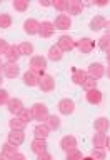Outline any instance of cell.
<instances>
[{
    "label": "cell",
    "mask_w": 110,
    "mask_h": 160,
    "mask_svg": "<svg viewBox=\"0 0 110 160\" xmlns=\"http://www.w3.org/2000/svg\"><path fill=\"white\" fill-rule=\"evenodd\" d=\"M110 127V120L107 117H98V118H95V122H93V128H95V132H100V133H105L108 130Z\"/></svg>",
    "instance_id": "cell-20"
},
{
    "label": "cell",
    "mask_w": 110,
    "mask_h": 160,
    "mask_svg": "<svg viewBox=\"0 0 110 160\" xmlns=\"http://www.w3.org/2000/svg\"><path fill=\"white\" fill-rule=\"evenodd\" d=\"M52 7L63 13L65 10H67V0H55V2H52Z\"/></svg>",
    "instance_id": "cell-34"
},
{
    "label": "cell",
    "mask_w": 110,
    "mask_h": 160,
    "mask_svg": "<svg viewBox=\"0 0 110 160\" xmlns=\"http://www.w3.org/2000/svg\"><path fill=\"white\" fill-rule=\"evenodd\" d=\"M2 67H3V63H2V58H0V72H2Z\"/></svg>",
    "instance_id": "cell-51"
},
{
    "label": "cell",
    "mask_w": 110,
    "mask_h": 160,
    "mask_svg": "<svg viewBox=\"0 0 110 160\" xmlns=\"http://www.w3.org/2000/svg\"><path fill=\"white\" fill-rule=\"evenodd\" d=\"M8 127H10V130H22L23 132L25 127H27V123H23L18 117H12L8 120Z\"/></svg>",
    "instance_id": "cell-27"
},
{
    "label": "cell",
    "mask_w": 110,
    "mask_h": 160,
    "mask_svg": "<svg viewBox=\"0 0 110 160\" xmlns=\"http://www.w3.org/2000/svg\"><path fill=\"white\" fill-rule=\"evenodd\" d=\"M63 57V52L58 48V45H52V47L48 48V60H52V62H60Z\"/></svg>",
    "instance_id": "cell-24"
},
{
    "label": "cell",
    "mask_w": 110,
    "mask_h": 160,
    "mask_svg": "<svg viewBox=\"0 0 110 160\" xmlns=\"http://www.w3.org/2000/svg\"><path fill=\"white\" fill-rule=\"evenodd\" d=\"M0 160H10V158L7 157V155H3L2 152H0Z\"/></svg>",
    "instance_id": "cell-46"
},
{
    "label": "cell",
    "mask_w": 110,
    "mask_h": 160,
    "mask_svg": "<svg viewBox=\"0 0 110 160\" xmlns=\"http://www.w3.org/2000/svg\"><path fill=\"white\" fill-rule=\"evenodd\" d=\"M105 30H107V33H105V35H108V37H110V20L107 22V27H105Z\"/></svg>",
    "instance_id": "cell-43"
},
{
    "label": "cell",
    "mask_w": 110,
    "mask_h": 160,
    "mask_svg": "<svg viewBox=\"0 0 110 160\" xmlns=\"http://www.w3.org/2000/svg\"><path fill=\"white\" fill-rule=\"evenodd\" d=\"M7 142L13 143V145H22L25 142V133L22 130H10L8 137H7Z\"/></svg>",
    "instance_id": "cell-17"
},
{
    "label": "cell",
    "mask_w": 110,
    "mask_h": 160,
    "mask_svg": "<svg viewBox=\"0 0 110 160\" xmlns=\"http://www.w3.org/2000/svg\"><path fill=\"white\" fill-rule=\"evenodd\" d=\"M107 62H108V65H110V52H107Z\"/></svg>",
    "instance_id": "cell-49"
},
{
    "label": "cell",
    "mask_w": 110,
    "mask_h": 160,
    "mask_svg": "<svg viewBox=\"0 0 110 160\" xmlns=\"http://www.w3.org/2000/svg\"><path fill=\"white\" fill-rule=\"evenodd\" d=\"M60 148H62L65 153L72 152V150L77 148V138H75L73 135H65V137L60 140Z\"/></svg>",
    "instance_id": "cell-6"
},
{
    "label": "cell",
    "mask_w": 110,
    "mask_h": 160,
    "mask_svg": "<svg viewBox=\"0 0 110 160\" xmlns=\"http://www.w3.org/2000/svg\"><path fill=\"white\" fill-rule=\"evenodd\" d=\"M75 48H78L80 53H92V50L95 48V42L92 38H88V37H83V38L77 40Z\"/></svg>",
    "instance_id": "cell-3"
},
{
    "label": "cell",
    "mask_w": 110,
    "mask_h": 160,
    "mask_svg": "<svg viewBox=\"0 0 110 160\" xmlns=\"http://www.w3.org/2000/svg\"><path fill=\"white\" fill-rule=\"evenodd\" d=\"M107 27V18L103 17V15H95V17L90 20V28L93 30V32H98V30H102Z\"/></svg>",
    "instance_id": "cell-19"
},
{
    "label": "cell",
    "mask_w": 110,
    "mask_h": 160,
    "mask_svg": "<svg viewBox=\"0 0 110 160\" xmlns=\"http://www.w3.org/2000/svg\"><path fill=\"white\" fill-rule=\"evenodd\" d=\"M10 160H27V157H25L23 153H20V152H17L13 155V157H10Z\"/></svg>",
    "instance_id": "cell-41"
},
{
    "label": "cell",
    "mask_w": 110,
    "mask_h": 160,
    "mask_svg": "<svg viewBox=\"0 0 110 160\" xmlns=\"http://www.w3.org/2000/svg\"><path fill=\"white\" fill-rule=\"evenodd\" d=\"M17 117L22 120L23 123H28V122H32V120H33V115H32V110H30V108H23Z\"/></svg>",
    "instance_id": "cell-30"
},
{
    "label": "cell",
    "mask_w": 110,
    "mask_h": 160,
    "mask_svg": "<svg viewBox=\"0 0 110 160\" xmlns=\"http://www.w3.org/2000/svg\"><path fill=\"white\" fill-rule=\"evenodd\" d=\"M38 27H40L38 20L28 18V20H25V23H23V32L27 35H38Z\"/></svg>",
    "instance_id": "cell-14"
},
{
    "label": "cell",
    "mask_w": 110,
    "mask_h": 160,
    "mask_svg": "<svg viewBox=\"0 0 110 160\" xmlns=\"http://www.w3.org/2000/svg\"><path fill=\"white\" fill-rule=\"evenodd\" d=\"M85 97H87V102L90 105H98L100 102H102L103 95H102V92H100L98 88H93V90H88V92L85 93Z\"/></svg>",
    "instance_id": "cell-18"
},
{
    "label": "cell",
    "mask_w": 110,
    "mask_h": 160,
    "mask_svg": "<svg viewBox=\"0 0 110 160\" xmlns=\"http://www.w3.org/2000/svg\"><path fill=\"white\" fill-rule=\"evenodd\" d=\"M45 68H47V58L42 57V55H33L30 58V70L37 72L40 77L45 75Z\"/></svg>",
    "instance_id": "cell-2"
},
{
    "label": "cell",
    "mask_w": 110,
    "mask_h": 160,
    "mask_svg": "<svg viewBox=\"0 0 110 160\" xmlns=\"http://www.w3.org/2000/svg\"><path fill=\"white\" fill-rule=\"evenodd\" d=\"M98 48L103 50V52H110V37L108 35H103V37L98 38Z\"/></svg>",
    "instance_id": "cell-31"
},
{
    "label": "cell",
    "mask_w": 110,
    "mask_h": 160,
    "mask_svg": "<svg viewBox=\"0 0 110 160\" xmlns=\"http://www.w3.org/2000/svg\"><path fill=\"white\" fill-rule=\"evenodd\" d=\"M105 148H108V152H110V137H107V143H105Z\"/></svg>",
    "instance_id": "cell-45"
},
{
    "label": "cell",
    "mask_w": 110,
    "mask_h": 160,
    "mask_svg": "<svg viewBox=\"0 0 110 160\" xmlns=\"http://www.w3.org/2000/svg\"><path fill=\"white\" fill-rule=\"evenodd\" d=\"M38 5L40 7H52V2H48V0H40Z\"/></svg>",
    "instance_id": "cell-42"
},
{
    "label": "cell",
    "mask_w": 110,
    "mask_h": 160,
    "mask_svg": "<svg viewBox=\"0 0 110 160\" xmlns=\"http://www.w3.org/2000/svg\"><path fill=\"white\" fill-rule=\"evenodd\" d=\"M8 92L5 88H0V105H3V103H7L8 102Z\"/></svg>",
    "instance_id": "cell-38"
},
{
    "label": "cell",
    "mask_w": 110,
    "mask_h": 160,
    "mask_svg": "<svg viewBox=\"0 0 110 160\" xmlns=\"http://www.w3.org/2000/svg\"><path fill=\"white\" fill-rule=\"evenodd\" d=\"M33 135H35V138L47 140V137L50 135V128L45 123H38V125H35V128H33Z\"/></svg>",
    "instance_id": "cell-23"
},
{
    "label": "cell",
    "mask_w": 110,
    "mask_h": 160,
    "mask_svg": "<svg viewBox=\"0 0 110 160\" xmlns=\"http://www.w3.org/2000/svg\"><path fill=\"white\" fill-rule=\"evenodd\" d=\"M82 87H83L85 90H87V92H88V90H93V88H97V80H95V78H92V77H87V80L83 82V85H82Z\"/></svg>",
    "instance_id": "cell-35"
},
{
    "label": "cell",
    "mask_w": 110,
    "mask_h": 160,
    "mask_svg": "<svg viewBox=\"0 0 110 160\" xmlns=\"http://www.w3.org/2000/svg\"><path fill=\"white\" fill-rule=\"evenodd\" d=\"M98 5V7H105V5H108V2H95Z\"/></svg>",
    "instance_id": "cell-44"
},
{
    "label": "cell",
    "mask_w": 110,
    "mask_h": 160,
    "mask_svg": "<svg viewBox=\"0 0 110 160\" xmlns=\"http://www.w3.org/2000/svg\"><path fill=\"white\" fill-rule=\"evenodd\" d=\"M92 142H93V147L95 148H105V143H107V135L97 132V133L93 135Z\"/></svg>",
    "instance_id": "cell-25"
},
{
    "label": "cell",
    "mask_w": 110,
    "mask_h": 160,
    "mask_svg": "<svg viewBox=\"0 0 110 160\" xmlns=\"http://www.w3.org/2000/svg\"><path fill=\"white\" fill-rule=\"evenodd\" d=\"M2 82H3V73L0 72V87H2Z\"/></svg>",
    "instance_id": "cell-48"
},
{
    "label": "cell",
    "mask_w": 110,
    "mask_h": 160,
    "mask_svg": "<svg viewBox=\"0 0 110 160\" xmlns=\"http://www.w3.org/2000/svg\"><path fill=\"white\" fill-rule=\"evenodd\" d=\"M90 157H93L95 160H105V157H107V155H105V150H103V148H93Z\"/></svg>",
    "instance_id": "cell-36"
},
{
    "label": "cell",
    "mask_w": 110,
    "mask_h": 160,
    "mask_svg": "<svg viewBox=\"0 0 110 160\" xmlns=\"http://www.w3.org/2000/svg\"><path fill=\"white\" fill-rule=\"evenodd\" d=\"M30 150H32L35 155H40V153L47 152V140H43V138H33L32 143H30Z\"/></svg>",
    "instance_id": "cell-15"
},
{
    "label": "cell",
    "mask_w": 110,
    "mask_h": 160,
    "mask_svg": "<svg viewBox=\"0 0 110 160\" xmlns=\"http://www.w3.org/2000/svg\"><path fill=\"white\" fill-rule=\"evenodd\" d=\"M45 125H47L50 130H58L60 128V118L57 115H48V118L45 120Z\"/></svg>",
    "instance_id": "cell-29"
},
{
    "label": "cell",
    "mask_w": 110,
    "mask_h": 160,
    "mask_svg": "<svg viewBox=\"0 0 110 160\" xmlns=\"http://www.w3.org/2000/svg\"><path fill=\"white\" fill-rule=\"evenodd\" d=\"M7 108H8V112L12 113L13 117H17V115L22 112L25 107H23V102L20 98H10L7 102Z\"/></svg>",
    "instance_id": "cell-13"
},
{
    "label": "cell",
    "mask_w": 110,
    "mask_h": 160,
    "mask_svg": "<svg viewBox=\"0 0 110 160\" xmlns=\"http://www.w3.org/2000/svg\"><path fill=\"white\" fill-rule=\"evenodd\" d=\"M75 110V102L72 98H62L58 102V112L62 115H72Z\"/></svg>",
    "instance_id": "cell-8"
},
{
    "label": "cell",
    "mask_w": 110,
    "mask_h": 160,
    "mask_svg": "<svg viewBox=\"0 0 110 160\" xmlns=\"http://www.w3.org/2000/svg\"><path fill=\"white\" fill-rule=\"evenodd\" d=\"M12 27V17L8 13H0V28Z\"/></svg>",
    "instance_id": "cell-33"
},
{
    "label": "cell",
    "mask_w": 110,
    "mask_h": 160,
    "mask_svg": "<svg viewBox=\"0 0 110 160\" xmlns=\"http://www.w3.org/2000/svg\"><path fill=\"white\" fill-rule=\"evenodd\" d=\"M105 75H107V77L110 78V65H108V67H107V68H105Z\"/></svg>",
    "instance_id": "cell-47"
},
{
    "label": "cell",
    "mask_w": 110,
    "mask_h": 160,
    "mask_svg": "<svg viewBox=\"0 0 110 160\" xmlns=\"http://www.w3.org/2000/svg\"><path fill=\"white\" fill-rule=\"evenodd\" d=\"M82 158H83L82 152H80L78 148H75V150H72V152L67 153V160H82Z\"/></svg>",
    "instance_id": "cell-37"
},
{
    "label": "cell",
    "mask_w": 110,
    "mask_h": 160,
    "mask_svg": "<svg viewBox=\"0 0 110 160\" xmlns=\"http://www.w3.org/2000/svg\"><path fill=\"white\" fill-rule=\"evenodd\" d=\"M2 73L7 78H17L18 73H20V68L17 67V63L7 62V63H3V67H2Z\"/></svg>",
    "instance_id": "cell-12"
},
{
    "label": "cell",
    "mask_w": 110,
    "mask_h": 160,
    "mask_svg": "<svg viewBox=\"0 0 110 160\" xmlns=\"http://www.w3.org/2000/svg\"><path fill=\"white\" fill-rule=\"evenodd\" d=\"M13 8L15 10H17V12H27V10H28V2H27V0H13Z\"/></svg>",
    "instance_id": "cell-32"
},
{
    "label": "cell",
    "mask_w": 110,
    "mask_h": 160,
    "mask_svg": "<svg viewBox=\"0 0 110 160\" xmlns=\"http://www.w3.org/2000/svg\"><path fill=\"white\" fill-rule=\"evenodd\" d=\"M32 115H33V120H38L40 123H45V120L48 118V107L45 103H40V102H37V103H33L32 105Z\"/></svg>",
    "instance_id": "cell-1"
},
{
    "label": "cell",
    "mask_w": 110,
    "mask_h": 160,
    "mask_svg": "<svg viewBox=\"0 0 110 160\" xmlns=\"http://www.w3.org/2000/svg\"><path fill=\"white\" fill-rule=\"evenodd\" d=\"M18 152V145H13V143H10V142H5L2 145V153L3 155H7V157H13L15 153Z\"/></svg>",
    "instance_id": "cell-26"
},
{
    "label": "cell",
    "mask_w": 110,
    "mask_h": 160,
    "mask_svg": "<svg viewBox=\"0 0 110 160\" xmlns=\"http://www.w3.org/2000/svg\"><path fill=\"white\" fill-rule=\"evenodd\" d=\"M18 52L20 55H25V57H30V55L33 53V45L30 42H22L18 45Z\"/></svg>",
    "instance_id": "cell-28"
},
{
    "label": "cell",
    "mask_w": 110,
    "mask_h": 160,
    "mask_svg": "<svg viewBox=\"0 0 110 160\" xmlns=\"http://www.w3.org/2000/svg\"><path fill=\"white\" fill-rule=\"evenodd\" d=\"M8 42L7 40H3V38H0V55H5L7 53V50H8Z\"/></svg>",
    "instance_id": "cell-39"
},
{
    "label": "cell",
    "mask_w": 110,
    "mask_h": 160,
    "mask_svg": "<svg viewBox=\"0 0 110 160\" xmlns=\"http://www.w3.org/2000/svg\"><path fill=\"white\" fill-rule=\"evenodd\" d=\"M82 10H83V3L82 2H78V0H67V10H65V12L68 13V17L70 15L82 13Z\"/></svg>",
    "instance_id": "cell-16"
},
{
    "label": "cell",
    "mask_w": 110,
    "mask_h": 160,
    "mask_svg": "<svg viewBox=\"0 0 110 160\" xmlns=\"http://www.w3.org/2000/svg\"><path fill=\"white\" fill-rule=\"evenodd\" d=\"M5 57H7V62L17 63L18 58L22 57V55H20V52H18V45H10L8 50H7V53H5Z\"/></svg>",
    "instance_id": "cell-22"
},
{
    "label": "cell",
    "mask_w": 110,
    "mask_h": 160,
    "mask_svg": "<svg viewBox=\"0 0 110 160\" xmlns=\"http://www.w3.org/2000/svg\"><path fill=\"white\" fill-rule=\"evenodd\" d=\"M55 32V25L53 22H48V20H45V22L40 23V27H38V35L42 38H50L53 35Z\"/></svg>",
    "instance_id": "cell-10"
},
{
    "label": "cell",
    "mask_w": 110,
    "mask_h": 160,
    "mask_svg": "<svg viewBox=\"0 0 110 160\" xmlns=\"http://www.w3.org/2000/svg\"><path fill=\"white\" fill-rule=\"evenodd\" d=\"M23 83L27 85V87H38L40 75L37 72H33V70H27V72L23 73Z\"/></svg>",
    "instance_id": "cell-11"
},
{
    "label": "cell",
    "mask_w": 110,
    "mask_h": 160,
    "mask_svg": "<svg viewBox=\"0 0 110 160\" xmlns=\"http://www.w3.org/2000/svg\"><path fill=\"white\" fill-rule=\"evenodd\" d=\"M82 160H95V158H93V157H83Z\"/></svg>",
    "instance_id": "cell-50"
},
{
    "label": "cell",
    "mask_w": 110,
    "mask_h": 160,
    "mask_svg": "<svg viewBox=\"0 0 110 160\" xmlns=\"http://www.w3.org/2000/svg\"><path fill=\"white\" fill-rule=\"evenodd\" d=\"M58 48L62 50V52H72V50L75 48V45H77V42L70 37V35H62V37L58 38Z\"/></svg>",
    "instance_id": "cell-4"
},
{
    "label": "cell",
    "mask_w": 110,
    "mask_h": 160,
    "mask_svg": "<svg viewBox=\"0 0 110 160\" xmlns=\"http://www.w3.org/2000/svg\"><path fill=\"white\" fill-rule=\"evenodd\" d=\"M87 72L82 68H73V72H72V82L75 85H83V82L87 80Z\"/></svg>",
    "instance_id": "cell-21"
},
{
    "label": "cell",
    "mask_w": 110,
    "mask_h": 160,
    "mask_svg": "<svg viewBox=\"0 0 110 160\" xmlns=\"http://www.w3.org/2000/svg\"><path fill=\"white\" fill-rule=\"evenodd\" d=\"M87 75H88V77H92V78H95L98 82V80L105 75V67L102 63H98V62L97 63L93 62V63H90V67L87 70Z\"/></svg>",
    "instance_id": "cell-5"
},
{
    "label": "cell",
    "mask_w": 110,
    "mask_h": 160,
    "mask_svg": "<svg viewBox=\"0 0 110 160\" xmlns=\"http://www.w3.org/2000/svg\"><path fill=\"white\" fill-rule=\"evenodd\" d=\"M38 88L42 90V92H52L55 88V78L52 75H42L40 77V83H38Z\"/></svg>",
    "instance_id": "cell-7"
},
{
    "label": "cell",
    "mask_w": 110,
    "mask_h": 160,
    "mask_svg": "<svg viewBox=\"0 0 110 160\" xmlns=\"http://www.w3.org/2000/svg\"><path fill=\"white\" fill-rule=\"evenodd\" d=\"M37 160H53V155L48 152H43V153L37 155Z\"/></svg>",
    "instance_id": "cell-40"
},
{
    "label": "cell",
    "mask_w": 110,
    "mask_h": 160,
    "mask_svg": "<svg viewBox=\"0 0 110 160\" xmlns=\"http://www.w3.org/2000/svg\"><path fill=\"white\" fill-rule=\"evenodd\" d=\"M53 25H55L57 30H68L70 27H72V18H70L67 13H60L58 17L55 18Z\"/></svg>",
    "instance_id": "cell-9"
}]
</instances>
